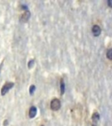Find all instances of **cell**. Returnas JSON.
Returning <instances> with one entry per match:
<instances>
[{"mask_svg": "<svg viewBox=\"0 0 112 126\" xmlns=\"http://www.w3.org/2000/svg\"><path fill=\"white\" fill-rule=\"evenodd\" d=\"M35 91V86L34 85H31V86L29 87V94L32 95V94L34 93Z\"/></svg>", "mask_w": 112, "mask_h": 126, "instance_id": "9c48e42d", "label": "cell"}, {"mask_svg": "<svg viewBox=\"0 0 112 126\" xmlns=\"http://www.w3.org/2000/svg\"><path fill=\"white\" fill-rule=\"evenodd\" d=\"M34 62H35V61H34L33 59L30 60V61L28 62V67L29 68H31V67L33 66V64H34Z\"/></svg>", "mask_w": 112, "mask_h": 126, "instance_id": "30bf717a", "label": "cell"}, {"mask_svg": "<svg viewBox=\"0 0 112 126\" xmlns=\"http://www.w3.org/2000/svg\"></svg>", "mask_w": 112, "mask_h": 126, "instance_id": "4fadbf2b", "label": "cell"}, {"mask_svg": "<svg viewBox=\"0 0 112 126\" xmlns=\"http://www.w3.org/2000/svg\"><path fill=\"white\" fill-rule=\"evenodd\" d=\"M60 91L61 94H64L65 93V83L63 80V79H62L60 82Z\"/></svg>", "mask_w": 112, "mask_h": 126, "instance_id": "52a82bcc", "label": "cell"}, {"mask_svg": "<svg viewBox=\"0 0 112 126\" xmlns=\"http://www.w3.org/2000/svg\"><path fill=\"white\" fill-rule=\"evenodd\" d=\"M51 109L53 111H58L61 107V102L58 98H55L51 100Z\"/></svg>", "mask_w": 112, "mask_h": 126, "instance_id": "6da1fadb", "label": "cell"}, {"mask_svg": "<svg viewBox=\"0 0 112 126\" xmlns=\"http://www.w3.org/2000/svg\"><path fill=\"white\" fill-rule=\"evenodd\" d=\"M30 16H31V13H30V12H29V10L24 11V13L21 15V16H20V20L22 22H26L29 19Z\"/></svg>", "mask_w": 112, "mask_h": 126, "instance_id": "3957f363", "label": "cell"}, {"mask_svg": "<svg viewBox=\"0 0 112 126\" xmlns=\"http://www.w3.org/2000/svg\"><path fill=\"white\" fill-rule=\"evenodd\" d=\"M106 57L109 60H112V49H109L106 53Z\"/></svg>", "mask_w": 112, "mask_h": 126, "instance_id": "ba28073f", "label": "cell"}, {"mask_svg": "<svg viewBox=\"0 0 112 126\" xmlns=\"http://www.w3.org/2000/svg\"><path fill=\"white\" fill-rule=\"evenodd\" d=\"M3 63H1V64H0V74H1V70L2 67H3Z\"/></svg>", "mask_w": 112, "mask_h": 126, "instance_id": "7c38bea8", "label": "cell"}, {"mask_svg": "<svg viewBox=\"0 0 112 126\" xmlns=\"http://www.w3.org/2000/svg\"><path fill=\"white\" fill-rule=\"evenodd\" d=\"M107 3H108V6L110 7H112V1H111V0H108V1H107Z\"/></svg>", "mask_w": 112, "mask_h": 126, "instance_id": "8fae6325", "label": "cell"}, {"mask_svg": "<svg viewBox=\"0 0 112 126\" xmlns=\"http://www.w3.org/2000/svg\"><path fill=\"white\" fill-rule=\"evenodd\" d=\"M14 85V83L13 82L6 83L2 87L1 89V94L2 96L5 95L6 93H7L9 92V91L12 87H13Z\"/></svg>", "mask_w": 112, "mask_h": 126, "instance_id": "7a4b0ae2", "label": "cell"}, {"mask_svg": "<svg viewBox=\"0 0 112 126\" xmlns=\"http://www.w3.org/2000/svg\"><path fill=\"white\" fill-rule=\"evenodd\" d=\"M101 32H102V30L98 25H94L92 26V32L94 36H95V37L99 36L101 34Z\"/></svg>", "mask_w": 112, "mask_h": 126, "instance_id": "5b68a950", "label": "cell"}, {"mask_svg": "<svg viewBox=\"0 0 112 126\" xmlns=\"http://www.w3.org/2000/svg\"><path fill=\"white\" fill-rule=\"evenodd\" d=\"M99 120H100V114H98V112H95L93 113L92 116V126H98Z\"/></svg>", "mask_w": 112, "mask_h": 126, "instance_id": "277c9868", "label": "cell"}, {"mask_svg": "<svg viewBox=\"0 0 112 126\" xmlns=\"http://www.w3.org/2000/svg\"><path fill=\"white\" fill-rule=\"evenodd\" d=\"M37 108L35 106H31L29 109V117L30 118H35L37 114Z\"/></svg>", "mask_w": 112, "mask_h": 126, "instance_id": "8992f818", "label": "cell"}]
</instances>
